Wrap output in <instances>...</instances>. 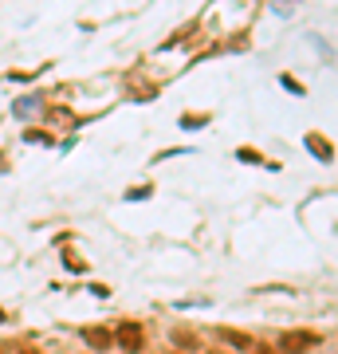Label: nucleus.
I'll return each instance as SVG.
<instances>
[{
    "label": "nucleus",
    "instance_id": "nucleus-1",
    "mask_svg": "<svg viewBox=\"0 0 338 354\" xmlns=\"http://www.w3.org/2000/svg\"><path fill=\"white\" fill-rule=\"evenodd\" d=\"M114 342L122 351H138L142 342H146V330H142V323H118L114 327Z\"/></svg>",
    "mask_w": 338,
    "mask_h": 354
},
{
    "label": "nucleus",
    "instance_id": "nucleus-2",
    "mask_svg": "<svg viewBox=\"0 0 338 354\" xmlns=\"http://www.w3.org/2000/svg\"><path fill=\"white\" fill-rule=\"evenodd\" d=\"M279 342H283V354H303L319 342V335H314V330H288Z\"/></svg>",
    "mask_w": 338,
    "mask_h": 354
},
{
    "label": "nucleus",
    "instance_id": "nucleus-3",
    "mask_svg": "<svg viewBox=\"0 0 338 354\" xmlns=\"http://www.w3.org/2000/svg\"><path fill=\"white\" fill-rule=\"evenodd\" d=\"M83 339H87L95 351H106V346H114V330H106V327H87V330H83Z\"/></svg>",
    "mask_w": 338,
    "mask_h": 354
},
{
    "label": "nucleus",
    "instance_id": "nucleus-4",
    "mask_svg": "<svg viewBox=\"0 0 338 354\" xmlns=\"http://www.w3.org/2000/svg\"><path fill=\"white\" fill-rule=\"evenodd\" d=\"M220 335H225V339H232V346H240V351H244V346H248V335H236V330H220Z\"/></svg>",
    "mask_w": 338,
    "mask_h": 354
},
{
    "label": "nucleus",
    "instance_id": "nucleus-5",
    "mask_svg": "<svg viewBox=\"0 0 338 354\" xmlns=\"http://www.w3.org/2000/svg\"><path fill=\"white\" fill-rule=\"evenodd\" d=\"M177 342H181V346H185V351H193V346H197V342H193V335H173Z\"/></svg>",
    "mask_w": 338,
    "mask_h": 354
},
{
    "label": "nucleus",
    "instance_id": "nucleus-6",
    "mask_svg": "<svg viewBox=\"0 0 338 354\" xmlns=\"http://www.w3.org/2000/svg\"><path fill=\"white\" fill-rule=\"evenodd\" d=\"M16 354H39V351H32V346H20V351H16Z\"/></svg>",
    "mask_w": 338,
    "mask_h": 354
},
{
    "label": "nucleus",
    "instance_id": "nucleus-7",
    "mask_svg": "<svg viewBox=\"0 0 338 354\" xmlns=\"http://www.w3.org/2000/svg\"><path fill=\"white\" fill-rule=\"evenodd\" d=\"M252 354H272V351H267V346H260V351H252Z\"/></svg>",
    "mask_w": 338,
    "mask_h": 354
}]
</instances>
